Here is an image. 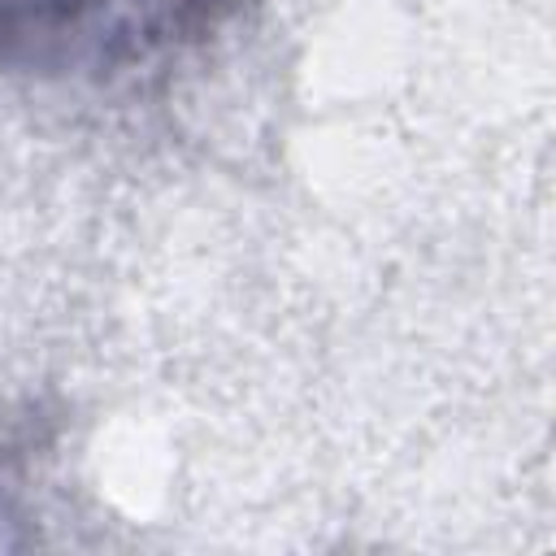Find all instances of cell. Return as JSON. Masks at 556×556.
Here are the masks:
<instances>
[{
	"mask_svg": "<svg viewBox=\"0 0 556 556\" xmlns=\"http://www.w3.org/2000/svg\"><path fill=\"white\" fill-rule=\"evenodd\" d=\"M239 0H0V70L113 83L204 39Z\"/></svg>",
	"mask_w": 556,
	"mask_h": 556,
	"instance_id": "cell-1",
	"label": "cell"
},
{
	"mask_svg": "<svg viewBox=\"0 0 556 556\" xmlns=\"http://www.w3.org/2000/svg\"><path fill=\"white\" fill-rule=\"evenodd\" d=\"M0 521H9V495L0 491Z\"/></svg>",
	"mask_w": 556,
	"mask_h": 556,
	"instance_id": "cell-2",
	"label": "cell"
}]
</instances>
